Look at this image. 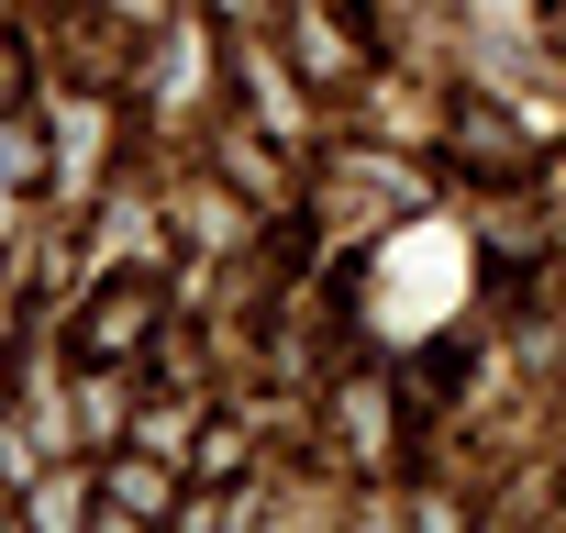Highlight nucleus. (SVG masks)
Wrapping results in <instances>:
<instances>
[{
	"instance_id": "1",
	"label": "nucleus",
	"mask_w": 566,
	"mask_h": 533,
	"mask_svg": "<svg viewBox=\"0 0 566 533\" xmlns=\"http://www.w3.org/2000/svg\"><path fill=\"white\" fill-rule=\"evenodd\" d=\"M444 301H455V244H444V233H411V244H400V279L378 290V312H389V323H433Z\"/></svg>"
},
{
	"instance_id": "2",
	"label": "nucleus",
	"mask_w": 566,
	"mask_h": 533,
	"mask_svg": "<svg viewBox=\"0 0 566 533\" xmlns=\"http://www.w3.org/2000/svg\"><path fill=\"white\" fill-rule=\"evenodd\" d=\"M12 178H23V145H12V134H0V211H12Z\"/></svg>"
}]
</instances>
